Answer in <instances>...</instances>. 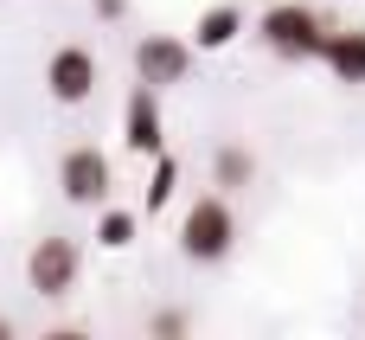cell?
<instances>
[{
	"label": "cell",
	"instance_id": "10",
	"mask_svg": "<svg viewBox=\"0 0 365 340\" xmlns=\"http://www.w3.org/2000/svg\"><path fill=\"white\" fill-rule=\"evenodd\" d=\"M212 180H218L225 193L250 186V180H257V154H250V148H237V141H231V148H218V161H212Z\"/></svg>",
	"mask_w": 365,
	"mask_h": 340
},
{
	"label": "cell",
	"instance_id": "6",
	"mask_svg": "<svg viewBox=\"0 0 365 340\" xmlns=\"http://www.w3.org/2000/svg\"><path fill=\"white\" fill-rule=\"evenodd\" d=\"M186 71H192V45H186V39H173V32H148V39L135 45V77H148L154 90L186 84Z\"/></svg>",
	"mask_w": 365,
	"mask_h": 340
},
{
	"label": "cell",
	"instance_id": "3",
	"mask_svg": "<svg viewBox=\"0 0 365 340\" xmlns=\"http://www.w3.org/2000/svg\"><path fill=\"white\" fill-rule=\"evenodd\" d=\"M77 270H83V257H77L71 238H38V244L26 251V283H32L45 302L71 296V289H77Z\"/></svg>",
	"mask_w": 365,
	"mask_h": 340
},
{
	"label": "cell",
	"instance_id": "11",
	"mask_svg": "<svg viewBox=\"0 0 365 340\" xmlns=\"http://www.w3.org/2000/svg\"><path fill=\"white\" fill-rule=\"evenodd\" d=\"M96 244L128 251V244H135V212H103V219H96Z\"/></svg>",
	"mask_w": 365,
	"mask_h": 340
},
{
	"label": "cell",
	"instance_id": "7",
	"mask_svg": "<svg viewBox=\"0 0 365 340\" xmlns=\"http://www.w3.org/2000/svg\"><path fill=\"white\" fill-rule=\"evenodd\" d=\"M160 141H167V135H160V96H154V84L141 77V84L128 90V103H122V148L148 161V154H160Z\"/></svg>",
	"mask_w": 365,
	"mask_h": 340
},
{
	"label": "cell",
	"instance_id": "12",
	"mask_svg": "<svg viewBox=\"0 0 365 340\" xmlns=\"http://www.w3.org/2000/svg\"><path fill=\"white\" fill-rule=\"evenodd\" d=\"M167 193H173V161L160 154V167H154V186H148V212H154V206H167Z\"/></svg>",
	"mask_w": 365,
	"mask_h": 340
},
{
	"label": "cell",
	"instance_id": "15",
	"mask_svg": "<svg viewBox=\"0 0 365 340\" xmlns=\"http://www.w3.org/2000/svg\"><path fill=\"white\" fill-rule=\"evenodd\" d=\"M6 334H13V321H6V315H0V340H6Z\"/></svg>",
	"mask_w": 365,
	"mask_h": 340
},
{
	"label": "cell",
	"instance_id": "4",
	"mask_svg": "<svg viewBox=\"0 0 365 340\" xmlns=\"http://www.w3.org/2000/svg\"><path fill=\"white\" fill-rule=\"evenodd\" d=\"M109 180H115V174H109V154L90 148V141L58 161V193H64L71 206H103V199H109Z\"/></svg>",
	"mask_w": 365,
	"mask_h": 340
},
{
	"label": "cell",
	"instance_id": "14",
	"mask_svg": "<svg viewBox=\"0 0 365 340\" xmlns=\"http://www.w3.org/2000/svg\"><path fill=\"white\" fill-rule=\"evenodd\" d=\"M90 6H96V19H122L128 13V0H90Z\"/></svg>",
	"mask_w": 365,
	"mask_h": 340
},
{
	"label": "cell",
	"instance_id": "13",
	"mask_svg": "<svg viewBox=\"0 0 365 340\" xmlns=\"http://www.w3.org/2000/svg\"><path fill=\"white\" fill-rule=\"evenodd\" d=\"M148 328H154V334H160V340H173V334H186V328H192V321H186V315H180V309H160V315H154V321H148Z\"/></svg>",
	"mask_w": 365,
	"mask_h": 340
},
{
	"label": "cell",
	"instance_id": "1",
	"mask_svg": "<svg viewBox=\"0 0 365 340\" xmlns=\"http://www.w3.org/2000/svg\"><path fill=\"white\" fill-rule=\"evenodd\" d=\"M257 39H263L276 58L308 64V58H321V51H327V19H321L314 6H302V0H276V6H263Z\"/></svg>",
	"mask_w": 365,
	"mask_h": 340
},
{
	"label": "cell",
	"instance_id": "5",
	"mask_svg": "<svg viewBox=\"0 0 365 340\" xmlns=\"http://www.w3.org/2000/svg\"><path fill=\"white\" fill-rule=\"evenodd\" d=\"M45 90H51V103H90L96 96V51L58 45L45 58Z\"/></svg>",
	"mask_w": 365,
	"mask_h": 340
},
{
	"label": "cell",
	"instance_id": "2",
	"mask_svg": "<svg viewBox=\"0 0 365 340\" xmlns=\"http://www.w3.org/2000/svg\"><path fill=\"white\" fill-rule=\"evenodd\" d=\"M231 244H237V219H231L225 193L192 199L186 219H180V257H186V264H225Z\"/></svg>",
	"mask_w": 365,
	"mask_h": 340
},
{
	"label": "cell",
	"instance_id": "9",
	"mask_svg": "<svg viewBox=\"0 0 365 340\" xmlns=\"http://www.w3.org/2000/svg\"><path fill=\"white\" fill-rule=\"evenodd\" d=\"M237 32H244V13H237L231 0H218V6L199 13V51H225Z\"/></svg>",
	"mask_w": 365,
	"mask_h": 340
},
{
	"label": "cell",
	"instance_id": "8",
	"mask_svg": "<svg viewBox=\"0 0 365 340\" xmlns=\"http://www.w3.org/2000/svg\"><path fill=\"white\" fill-rule=\"evenodd\" d=\"M321 64H327L340 84H365V26L327 32V51H321Z\"/></svg>",
	"mask_w": 365,
	"mask_h": 340
}]
</instances>
